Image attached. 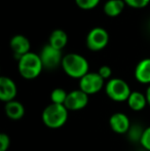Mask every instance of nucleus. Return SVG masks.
I'll return each mask as SVG.
<instances>
[{"label": "nucleus", "instance_id": "1", "mask_svg": "<svg viewBox=\"0 0 150 151\" xmlns=\"http://www.w3.org/2000/svg\"><path fill=\"white\" fill-rule=\"evenodd\" d=\"M61 67L69 77L75 79H80L90 72L88 60L81 55L75 52H70L64 56Z\"/></svg>", "mask_w": 150, "mask_h": 151}, {"label": "nucleus", "instance_id": "2", "mask_svg": "<svg viewBox=\"0 0 150 151\" xmlns=\"http://www.w3.org/2000/svg\"><path fill=\"white\" fill-rule=\"evenodd\" d=\"M69 111L64 105L50 103L43 109L41 119L46 127L57 129L64 127L68 120Z\"/></svg>", "mask_w": 150, "mask_h": 151}, {"label": "nucleus", "instance_id": "3", "mask_svg": "<svg viewBox=\"0 0 150 151\" xmlns=\"http://www.w3.org/2000/svg\"><path fill=\"white\" fill-rule=\"evenodd\" d=\"M18 69L23 78L32 80L40 75L44 68L39 55L30 52L18 61Z\"/></svg>", "mask_w": 150, "mask_h": 151}, {"label": "nucleus", "instance_id": "4", "mask_svg": "<svg viewBox=\"0 0 150 151\" xmlns=\"http://www.w3.org/2000/svg\"><path fill=\"white\" fill-rule=\"evenodd\" d=\"M105 93L110 100L117 103L126 102L130 97L131 88L121 78H111L105 84Z\"/></svg>", "mask_w": 150, "mask_h": 151}, {"label": "nucleus", "instance_id": "5", "mask_svg": "<svg viewBox=\"0 0 150 151\" xmlns=\"http://www.w3.org/2000/svg\"><path fill=\"white\" fill-rule=\"evenodd\" d=\"M103 88H105V80L98 72H88L79 79V90L88 96L96 95Z\"/></svg>", "mask_w": 150, "mask_h": 151}, {"label": "nucleus", "instance_id": "6", "mask_svg": "<svg viewBox=\"0 0 150 151\" xmlns=\"http://www.w3.org/2000/svg\"><path fill=\"white\" fill-rule=\"evenodd\" d=\"M86 46L90 50L99 52L104 50L109 42V34L104 28L96 27L88 32L86 36Z\"/></svg>", "mask_w": 150, "mask_h": 151}, {"label": "nucleus", "instance_id": "7", "mask_svg": "<svg viewBox=\"0 0 150 151\" xmlns=\"http://www.w3.org/2000/svg\"><path fill=\"white\" fill-rule=\"evenodd\" d=\"M39 56L43 68L47 70H54L61 66L63 58H64L62 56V50H57L50 44H46L42 47Z\"/></svg>", "mask_w": 150, "mask_h": 151}, {"label": "nucleus", "instance_id": "8", "mask_svg": "<svg viewBox=\"0 0 150 151\" xmlns=\"http://www.w3.org/2000/svg\"><path fill=\"white\" fill-rule=\"evenodd\" d=\"M88 99L90 96L78 88L69 91L64 106L68 109V111H80L88 106Z\"/></svg>", "mask_w": 150, "mask_h": 151}, {"label": "nucleus", "instance_id": "9", "mask_svg": "<svg viewBox=\"0 0 150 151\" xmlns=\"http://www.w3.org/2000/svg\"><path fill=\"white\" fill-rule=\"evenodd\" d=\"M17 95H18V88L16 82L7 76H1L0 77V100L4 103H8L16 100Z\"/></svg>", "mask_w": 150, "mask_h": 151}, {"label": "nucleus", "instance_id": "10", "mask_svg": "<svg viewBox=\"0 0 150 151\" xmlns=\"http://www.w3.org/2000/svg\"><path fill=\"white\" fill-rule=\"evenodd\" d=\"M109 125L115 134L123 135L128 132L132 123L126 114L122 112H115L109 118Z\"/></svg>", "mask_w": 150, "mask_h": 151}, {"label": "nucleus", "instance_id": "11", "mask_svg": "<svg viewBox=\"0 0 150 151\" xmlns=\"http://www.w3.org/2000/svg\"><path fill=\"white\" fill-rule=\"evenodd\" d=\"M10 47L14 52V58L19 61L24 55L30 52V41L24 35H14L10 39Z\"/></svg>", "mask_w": 150, "mask_h": 151}, {"label": "nucleus", "instance_id": "12", "mask_svg": "<svg viewBox=\"0 0 150 151\" xmlns=\"http://www.w3.org/2000/svg\"><path fill=\"white\" fill-rule=\"evenodd\" d=\"M134 75L138 82L150 86V58L143 59L137 64Z\"/></svg>", "mask_w": 150, "mask_h": 151}, {"label": "nucleus", "instance_id": "13", "mask_svg": "<svg viewBox=\"0 0 150 151\" xmlns=\"http://www.w3.org/2000/svg\"><path fill=\"white\" fill-rule=\"evenodd\" d=\"M4 112L6 116L11 120H20L25 115V107L21 102L14 100L8 103H5Z\"/></svg>", "mask_w": 150, "mask_h": 151}, {"label": "nucleus", "instance_id": "14", "mask_svg": "<svg viewBox=\"0 0 150 151\" xmlns=\"http://www.w3.org/2000/svg\"><path fill=\"white\" fill-rule=\"evenodd\" d=\"M128 106L130 109H132L135 112H140L142 110H144L146 108L147 104V99L145 93H142L141 91H134L131 93L130 97H128Z\"/></svg>", "mask_w": 150, "mask_h": 151}, {"label": "nucleus", "instance_id": "15", "mask_svg": "<svg viewBox=\"0 0 150 151\" xmlns=\"http://www.w3.org/2000/svg\"><path fill=\"white\" fill-rule=\"evenodd\" d=\"M67 42H68V35L65 31L61 30V29H56L50 33L48 44L52 45V47L62 50L66 46Z\"/></svg>", "mask_w": 150, "mask_h": 151}, {"label": "nucleus", "instance_id": "16", "mask_svg": "<svg viewBox=\"0 0 150 151\" xmlns=\"http://www.w3.org/2000/svg\"><path fill=\"white\" fill-rule=\"evenodd\" d=\"M124 6H126V3L123 0H108L104 4L103 10L106 16L115 18L121 14L122 10L124 9Z\"/></svg>", "mask_w": 150, "mask_h": 151}, {"label": "nucleus", "instance_id": "17", "mask_svg": "<svg viewBox=\"0 0 150 151\" xmlns=\"http://www.w3.org/2000/svg\"><path fill=\"white\" fill-rule=\"evenodd\" d=\"M144 129L142 127H140V124H137V123H132L130 129L126 133L128 135V138L131 142L133 143H140L141 138L143 136V133H144Z\"/></svg>", "mask_w": 150, "mask_h": 151}, {"label": "nucleus", "instance_id": "18", "mask_svg": "<svg viewBox=\"0 0 150 151\" xmlns=\"http://www.w3.org/2000/svg\"><path fill=\"white\" fill-rule=\"evenodd\" d=\"M68 93L64 88H57L50 93V101L52 104H58V105H64L66 102Z\"/></svg>", "mask_w": 150, "mask_h": 151}, {"label": "nucleus", "instance_id": "19", "mask_svg": "<svg viewBox=\"0 0 150 151\" xmlns=\"http://www.w3.org/2000/svg\"><path fill=\"white\" fill-rule=\"evenodd\" d=\"M75 3L81 9L90 10L96 7L100 3V0H75Z\"/></svg>", "mask_w": 150, "mask_h": 151}, {"label": "nucleus", "instance_id": "20", "mask_svg": "<svg viewBox=\"0 0 150 151\" xmlns=\"http://www.w3.org/2000/svg\"><path fill=\"white\" fill-rule=\"evenodd\" d=\"M126 5L133 8H144L150 3V0H123Z\"/></svg>", "mask_w": 150, "mask_h": 151}, {"label": "nucleus", "instance_id": "21", "mask_svg": "<svg viewBox=\"0 0 150 151\" xmlns=\"http://www.w3.org/2000/svg\"><path fill=\"white\" fill-rule=\"evenodd\" d=\"M140 144L145 150L150 151V127H146L144 129V133H143V136L141 138Z\"/></svg>", "mask_w": 150, "mask_h": 151}, {"label": "nucleus", "instance_id": "22", "mask_svg": "<svg viewBox=\"0 0 150 151\" xmlns=\"http://www.w3.org/2000/svg\"><path fill=\"white\" fill-rule=\"evenodd\" d=\"M10 146V138L7 134H0V151H7Z\"/></svg>", "mask_w": 150, "mask_h": 151}, {"label": "nucleus", "instance_id": "23", "mask_svg": "<svg viewBox=\"0 0 150 151\" xmlns=\"http://www.w3.org/2000/svg\"><path fill=\"white\" fill-rule=\"evenodd\" d=\"M98 73L100 74V76L103 78L104 80H107V79H111V75H112V70L109 66L107 65H103L99 68L98 70Z\"/></svg>", "mask_w": 150, "mask_h": 151}, {"label": "nucleus", "instance_id": "24", "mask_svg": "<svg viewBox=\"0 0 150 151\" xmlns=\"http://www.w3.org/2000/svg\"><path fill=\"white\" fill-rule=\"evenodd\" d=\"M145 96H146V99H147V104H148V106L150 107V86H148L146 91H145Z\"/></svg>", "mask_w": 150, "mask_h": 151}]
</instances>
